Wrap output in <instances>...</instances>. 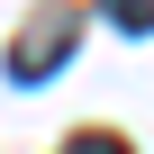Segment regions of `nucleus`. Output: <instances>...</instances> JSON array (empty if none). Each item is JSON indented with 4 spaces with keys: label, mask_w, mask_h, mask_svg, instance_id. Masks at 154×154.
<instances>
[{
    "label": "nucleus",
    "mask_w": 154,
    "mask_h": 154,
    "mask_svg": "<svg viewBox=\"0 0 154 154\" xmlns=\"http://www.w3.org/2000/svg\"><path fill=\"white\" fill-rule=\"evenodd\" d=\"M63 54H72V18H45V27H27V45H9V82H45Z\"/></svg>",
    "instance_id": "nucleus-1"
},
{
    "label": "nucleus",
    "mask_w": 154,
    "mask_h": 154,
    "mask_svg": "<svg viewBox=\"0 0 154 154\" xmlns=\"http://www.w3.org/2000/svg\"><path fill=\"white\" fill-rule=\"evenodd\" d=\"M100 9H109L118 27H136V36H154V0H100Z\"/></svg>",
    "instance_id": "nucleus-2"
},
{
    "label": "nucleus",
    "mask_w": 154,
    "mask_h": 154,
    "mask_svg": "<svg viewBox=\"0 0 154 154\" xmlns=\"http://www.w3.org/2000/svg\"><path fill=\"white\" fill-rule=\"evenodd\" d=\"M63 154H127V145H118V136H72Z\"/></svg>",
    "instance_id": "nucleus-3"
}]
</instances>
